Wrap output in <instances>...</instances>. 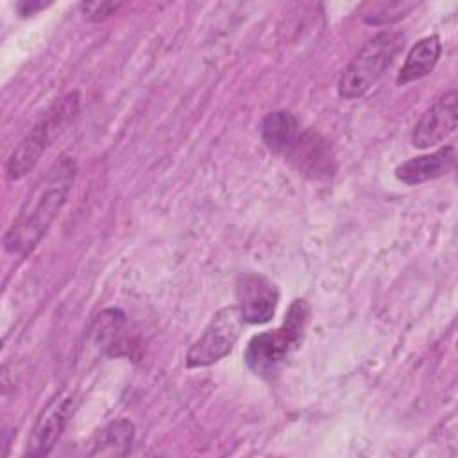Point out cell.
Instances as JSON below:
<instances>
[{
	"mask_svg": "<svg viewBox=\"0 0 458 458\" xmlns=\"http://www.w3.org/2000/svg\"><path fill=\"white\" fill-rule=\"evenodd\" d=\"M440 54H442V43L438 36H428L417 41L408 52L401 66V72L395 79L397 86H406L410 82L428 77L435 70Z\"/></svg>",
	"mask_w": 458,
	"mask_h": 458,
	"instance_id": "cell-11",
	"label": "cell"
},
{
	"mask_svg": "<svg viewBox=\"0 0 458 458\" xmlns=\"http://www.w3.org/2000/svg\"><path fill=\"white\" fill-rule=\"evenodd\" d=\"M410 9H411V4H399V2H392L388 5L386 4H377V5H372V11L369 14H365V21L372 23V25H386V23L394 21L390 13H394L395 20H399Z\"/></svg>",
	"mask_w": 458,
	"mask_h": 458,
	"instance_id": "cell-14",
	"label": "cell"
},
{
	"mask_svg": "<svg viewBox=\"0 0 458 458\" xmlns=\"http://www.w3.org/2000/svg\"><path fill=\"white\" fill-rule=\"evenodd\" d=\"M259 132L268 150L286 156L301 134V123L288 111H274L263 118Z\"/></svg>",
	"mask_w": 458,
	"mask_h": 458,
	"instance_id": "cell-12",
	"label": "cell"
},
{
	"mask_svg": "<svg viewBox=\"0 0 458 458\" xmlns=\"http://www.w3.org/2000/svg\"><path fill=\"white\" fill-rule=\"evenodd\" d=\"M243 324L238 306L220 308L206 326L204 333L188 349L186 365L190 369L208 367L225 358L236 345Z\"/></svg>",
	"mask_w": 458,
	"mask_h": 458,
	"instance_id": "cell-5",
	"label": "cell"
},
{
	"mask_svg": "<svg viewBox=\"0 0 458 458\" xmlns=\"http://www.w3.org/2000/svg\"><path fill=\"white\" fill-rule=\"evenodd\" d=\"M79 91H72L55 100L43 113L30 132L16 145L9 156L5 165V175L9 181H20L34 170L47 148L73 123L79 114Z\"/></svg>",
	"mask_w": 458,
	"mask_h": 458,
	"instance_id": "cell-2",
	"label": "cell"
},
{
	"mask_svg": "<svg viewBox=\"0 0 458 458\" xmlns=\"http://www.w3.org/2000/svg\"><path fill=\"white\" fill-rule=\"evenodd\" d=\"M454 159H456L454 147L445 145L431 154L417 156L401 163L395 168V177L408 186L422 184L449 174L454 166Z\"/></svg>",
	"mask_w": 458,
	"mask_h": 458,
	"instance_id": "cell-10",
	"label": "cell"
},
{
	"mask_svg": "<svg viewBox=\"0 0 458 458\" xmlns=\"http://www.w3.org/2000/svg\"><path fill=\"white\" fill-rule=\"evenodd\" d=\"M236 301L243 322L265 324L272 320L276 313L279 290L268 277L256 272H245L236 279Z\"/></svg>",
	"mask_w": 458,
	"mask_h": 458,
	"instance_id": "cell-6",
	"label": "cell"
},
{
	"mask_svg": "<svg viewBox=\"0 0 458 458\" xmlns=\"http://www.w3.org/2000/svg\"><path fill=\"white\" fill-rule=\"evenodd\" d=\"M299 174L318 179L327 177L333 172V154L329 143L315 131H301L297 141L284 156Z\"/></svg>",
	"mask_w": 458,
	"mask_h": 458,
	"instance_id": "cell-9",
	"label": "cell"
},
{
	"mask_svg": "<svg viewBox=\"0 0 458 458\" xmlns=\"http://www.w3.org/2000/svg\"><path fill=\"white\" fill-rule=\"evenodd\" d=\"M308 320L310 304L304 299H295L290 304L281 327L254 335L249 340L245 349L247 367L261 377H272L299 347Z\"/></svg>",
	"mask_w": 458,
	"mask_h": 458,
	"instance_id": "cell-3",
	"label": "cell"
},
{
	"mask_svg": "<svg viewBox=\"0 0 458 458\" xmlns=\"http://www.w3.org/2000/svg\"><path fill=\"white\" fill-rule=\"evenodd\" d=\"M77 177V163L61 156L32 186L16 218L4 236L5 250L16 256L30 254L47 234L52 222L68 200Z\"/></svg>",
	"mask_w": 458,
	"mask_h": 458,
	"instance_id": "cell-1",
	"label": "cell"
},
{
	"mask_svg": "<svg viewBox=\"0 0 458 458\" xmlns=\"http://www.w3.org/2000/svg\"><path fill=\"white\" fill-rule=\"evenodd\" d=\"M134 440V424L127 419L114 420L100 429L89 454H127Z\"/></svg>",
	"mask_w": 458,
	"mask_h": 458,
	"instance_id": "cell-13",
	"label": "cell"
},
{
	"mask_svg": "<svg viewBox=\"0 0 458 458\" xmlns=\"http://www.w3.org/2000/svg\"><path fill=\"white\" fill-rule=\"evenodd\" d=\"M406 36L399 30H383L370 38L352 57L338 81V95L345 100L363 97L403 52Z\"/></svg>",
	"mask_w": 458,
	"mask_h": 458,
	"instance_id": "cell-4",
	"label": "cell"
},
{
	"mask_svg": "<svg viewBox=\"0 0 458 458\" xmlns=\"http://www.w3.org/2000/svg\"><path fill=\"white\" fill-rule=\"evenodd\" d=\"M122 5L123 4L120 2H82L79 9L89 21H104L106 18L114 14Z\"/></svg>",
	"mask_w": 458,
	"mask_h": 458,
	"instance_id": "cell-15",
	"label": "cell"
},
{
	"mask_svg": "<svg viewBox=\"0 0 458 458\" xmlns=\"http://www.w3.org/2000/svg\"><path fill=\"white\" fill-rule=\"evenodd\" d=\"M75 404L77 401L73 394H57L48 401L32 426V433L25 449L29 456H47L54 449L72 413L75 411Z\"/></svg>",
	"mask_w": 458,
	"mask_h": 458,
	"instance_id": "cell-8",
	"label": "cell"
},
{
	"mask_svg": "<svg viewBox=\"0 0 458 458\" xmlns=\"http://www.w3.org/2000/svg\"><path fill=\"white\" fill-rule=\"evenodd\" d=\"M48 4H43V2H39V0H23V2H20V4H16V9H18V13L21 14V16H30V14H34V13H38V11H41V9H45Z\"/></svg>",
	"mask_w": 458,
	"mask_h": 458,
	"instance_id": "cell-16",
	"label": "cell"
},
{
	"mask_svg": "<svg viewBox=\"0 0 458 458\" xmlns=\"http://www.w3.org/2000/svg\"><path fill=\"white\" fill-rule=\"evenodd\" d=\"M458 123V93L449 89L440 95L417 120L411 131V145L429 148L447 140Z\"/></svg>",
	"mask_w": 458,
	"mask_h": 458,
	"instance_id": "cell-7",
	"label": "cell"
}]
</instances>
